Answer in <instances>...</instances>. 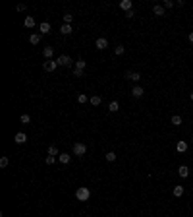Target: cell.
<instances>
[{
	"instance_id": "obj_31",
	"label": "cell",
	"mask_w": 193,
	"mask_h": 217,
	"mask_svg": "<svg viewBox=\"0 0 193 217\" xmlns=\"http://www.w3.org/2000/svg\"><path fill=\"white\" fill-rule=\"evenodd\" d=\"M176 2H172V0H164V10H168V8H172Z\"/></svg>"
},
{
	"instance_id": "obj_2",
	"label": "cell",
	"mask_w": 193,
	"mask_h": 217,
	"mask_svg": "<svg viewBox=\"0 0 193 217\" xmlns=\"http://www.w3.org/2000/svg\"><path fill=\"white\" fill-rule=\"evenodd\" d=\"M87 153V145L85 144H73V155H77V157H83V155Z\"/></svg>"
},
{
	"instance_id": "obj_18",
	"label": "cell",
	"mask_w": 193,
	"mask_h": 217,
	"mask_svg": "<svg viewBox=\"0 0 193 217\" xmlns=\"http://www.w3.org/2000/svg\"><path fill=\"white\" fill-rule=\"evenodd\" d=\"M72 31H73V27H72V25H68V23H64V25L60 27V33H64V35H70Z\"/></svg>"
},
{
	"instance_id": "obj_16",
	"label": "cell",
	"mask_w": 193,
	"mask_h": 217,
	"mask_svg": "<svg viewBox=\"0 0 193 217\" xmlns=\"http://www.w3.org/2000/svg\"><path fill=\"white\" fill-rule=\"evenodd\" d=\"M176 149H178L180 151V153H186V151H187V144H186V142H178V144H176Z\"/></svg>"
},
{
	"instance_id": "obj_9",
	"label": "cell",
	"mask_w": 193,
	"mask_h": 217,
	"mask_svg": "<svg viewBox=\"0 0 193 217\" xmlns=\"http://www.w3.org/2000/svg\"><path fill=\"white\" fill-rule=\"evenodd\" d=\"M52 54H54V48H52V47H44L43 48V56L47 60H52Z\"/></svg>"
},
{
	"instance_id": "obj_26",
	"label": "cell",
	"mask_w": 193,
	"mask_h": 217,
	"mask_svg": "<svg viewBox=\"0 0 193 217\" xmlns=\"http://www.w3.org/2000/svg\"><path fill=\"white\" fill-rule=\"evenodd\" d=\"M77 101H79V103H87V101H89V97L85 95V93H79V95H77Z\"/></svg>"
},
{
	"instance_id": "obj_22",
	"label": "cell",
	"mask_w": 193,
	"mask_h": 217,
	"mask_svg": "<svg viewBox=\"0 0 193 217\" xmlns=\"http://www.w3.org/2000/svg\"><path fill=\"white\" fill-rule=\"evenodd\" d=\"M172 124L180 126V124H182V116H180V114H174V116H172Z\"/></svg>"
},
{
	"instance_id": "obj_37",
	"label": "cell",
	"mask_w": 193,
	"mask_h": 217,
	"mask_svg": "<svg viewBox=\"0 0 193 217\" xmlns=\"http://www.w3.org/2000/svg\"><path fill=\"white\" fill-rule=\"evenodd\" d=\"M191 144H193V136H191Z\"/></svg>"
},
{
	"instance_id": "obj_7",
	"label": "cell",
	"mask_w": 193,
	"mask_h": 217,
	"mask_svg": "<svg viewBox=\"0 0 193 217\" xmlns=\"http://www.w3.org/2000/svg\"><path fill=\"white\" fill-rule=\"evenodd\" d=\"M143 93H145V89H143V87H139V85H135V87L131 89V95H133L135 99H139V97H143Z\"/></svg>"
},
{
	"instance_id": "obj_1",
	"label": "cell",
	"mask_w": 193,
	"mask_h": 217,
	"mask_svg": "<svg viewBox=\"0 0 193 217\" xmlns=\"http://www.w3.org/2000/svg\"><path fill=\"white\" fill-rule=\"evenodd\" d=\"M75 198L79 200V202H87V200L91 198V190H89L87 186H79L75 190Z\"/></svg>"
},
{
	"instance_id": "obj_8",
	"label": "cell",
	"mask_w": 193,
	"mask_h": 217,
	"mask_svg": "<svg viewBox=\"0 0 193 217\" xmlns=\"http://www.w3.org/2000/svg\"><path fill=\"white\" fill-rule=\"evenodd\" d=\"M178 174H180L182 178H187V177H189V167H187V165H182V167L178 169Z\"/></svg>"
},
{
	"instance_id": "obj_5",
	"label": "cell",
	"mask_w": 193,
	"mask_h": 217,
	"mask_svg": "<svg viewBox=\"0 0 193 217\" xmlns=\"http://www.w3.org/2000/svg\"><path fill=\"white\" fill-rule=\"evenodd\" d=\"M95 47L98 48V51H104V48L108 47V41H106L104 37H98V39H97V43H95Z\"/></svg>"
},
{
	"instance_id": "obj_11",
	"label": "cell",
	"mask_w": 193,
	"mask_h": 217,
	"mask_svg": "<svg viewBox=\"0 0 193 217\" xmlns=\"http://www.w3.org/2000/svg\"><path fill=\"white\" fill-rule=\"evenodd\" d=\"M23 25H25L27 29H31V27H35V18H33V16H27V18L23 19Z\"/></svg>"
},
{
	"instance_id": "obj_23",
	"label": "cell",
	"mask_w": 193,
	"mask_h": 217,
	"mask_svg": "<svg viewBox=\"0 0 193 217\" xmlns=\"http://www.w3.org/2000/svg\"><path fill=\"white\" fill-rule=\"evenodd\" d=\"M29 41H31V45H39V43H41V35H39V33L31 35V39H29Z\"/></svg>"
},
{
	"instance_id": "obj_36",
	"label": "cell",
	"mask_w": 193,
	"mask_h": 217,
	"mask_svg": "<svg viewBox=\"0 0 193 217\" xmlns=\"http://www.w3.org/2000/svg\"><path fill=\"white\" fill-rule=\"evenodd\" d=\"M189 99H191V101H193V91H191V95H189Z\"/></svg>"
},
{
	"instance_id": "obj_17",
	"label": "cell",
	"mask_w": 193,
	"mask_h": 217,
	"mask_svg": "<svg viewBox=\"0 0 193 217\" xmlns=\"http://www.w3.org/2000/svg\"><path fill=\"white\" fill-rule=\"evenodd\" d=\"M89 103L93 105V107H98V105L102 103V99H101V95H93L91 99H89Z\"/></svg>"
},
{
	"instance_id": "obj_19",
	"label": "cell",
	"mask_w": 193,
	"mask_h": 217,
	"mask_svg": "<svg viewBox=\"0 0 193 217\" xmlns=\"http://www.w3.org/2000/svg\"><path fill=\"white\" fill-rule=\"evenodd\" d=\"M153 14H155V16H164V6H160V4H157V6L153 8Z\"/></svg>"
},
{
	"instance_id": "obj_25",
	"label": "cell",
	"mask_w": 193,
	"mask_h": 217,
	"mask_svg": "<svg viewBox=\"0 0 193 217\" xmlns=\"http://www.w3.org/2000/svg\"><path fill=\"white\" fill-rule=\"evenodd\" d=\"M104 157H106V161H116V153H114V151H108Z\"/></svg>"
},
{
	"instance_id": "obj_20",
	"label": "cell",
	"mask_w": 193,
	"mask_h": 217,
	"mask_svg": "<svg viewBox=\"0 0 193 217\" xmlns=\"http://www.w3.org/2000/svg\"><path fill=\"white\" fill-rule=\"evenodd\" d=\"M172 194H174L176 198H180V196H183V186H174V190H172Z\"/></svg>"
},
{
	"instance_id": "obj_33",
	"label": "cell",
	"mask_w": 193,
	"mask_h": 217,
	"mask_svg": "<svg viewBox=\"0 0 193 217\" xmlns=\"http://www.w3.org/2000/svg\"><path fill=\"white\" fill-rule=\"evenodd\" d=\"M54 161H56V157H52V155H48V157H47V165H52Z\"/></svg>"
},
{
	"instance_id": "obj_27",
	"label": "cell",
	"mask_w": 193,
	"mask_h": 217,
	"mask_svg": "<svg viewBox=\"0 0 193 217\" xmlns=\"http://www.w3.org/2000/svg\"><path fill=\"white\" fill-rule=\"evenodd\" d=\"M48 155H52V157H56V155H60V153H58V149H56L54 145H50V147H48Z\"/></svg>"
},
{
	"instance_id": "obj_12",
	"label": "cell",
	"mask_w": 193,
	"mask_h": 217,
	"mask_svg": "<svg viewBox=\"0 0 193 217\" xmlns=\"http://www.w3.org/2000/svg\"><path fill=\"white\" fill-rule=\"evenodd\" d=\"M126 78L131 80V81H139V80H141V74H139V72H128V74H126Z\"/></svg>"
},
{
	"instance_id": "obj_3",
	"label": "cell",
	"mask_w": 193,
	"mask_h": 217,
	"mask_svg": "<svg viewBox=\"0 0 193 217\" xmlns=\"http://www.w3.org/2000/svg\"><path fill=\"white\" fill-rule=\"evenodd\" d=\"M43 68L47 72H54L58 68V60H47V62H43Z\"/></svg>"
},
{
	"instance_id": "obj_28",
	"label": "cell",
	"mask_w": 193,
	"mask_h": 217,
	"mask_svg": "<svg viewBox=\"0 0 193 217\" xmlns=\"http://www.w3.org/2000/svg\"><path fill=\"white\" fill-rule=\"evenodd\" d=\"M19 120H21L23 124H29V122H31V116H29V114H21V118H19Z\"/></svg>"
},
{
	"instance_id": "obj_29",
	"label": "cell",
	"mask_w": 193,
	"mask_h": 217,
	"mask_svg": "<svg viewBox=\"0 0 193 217\" xmlns=\"http://www.w3.org/2000/svg\"><path fill=\"white\" fill-rule=\"evenodd\" d=\"M124 51H126V48H124V47H122V45H118V47H116V48H114V52H116V54H118V56H122V54H124Z\"/></svg>"
},
{
	"instance_id": "obj_10",
	"label": "cell",
	"mask_w": 193,
	"mask_h": 217,
	"mask_svg": "<svg viewBox=\"0 0 193 217\" xmlns=\"http://www.w3.org/2000/svg\"><path fill=\"white\" fill-rule=\"evenodd\" d=\"M39 31H41V33H43V35L50 33V23H48V22H43V23H41V25H39Z\"/></svg>"
},
{
	"instance_id": "obj_6",
	"label": "cell",
	"mask_w": 193,
	"mask_h": 217,
	"mask_svg": "<svg viewBox=\"0 0 193 217\" xmlns=\"http://www.w3.org/2000/svg\"><path fill=\"white\" fill-rule=\"evenodd\" d=\"M14 140H16V144H19V145H21V144H25V142H27V134L18 132V134H16V138H14Z\"/></svg>"
},
{
	"instance_id": "obj_13",
	"label": "cell",
	"mask_w": 193,
	"mask_h": 217,
	"mask_svg": "<svg viewBox=\"0 0 193 217\" xmlns=\"http://www.w3.org/2000/svg\"><path fill=\"white\" fill-rule=\"evenodd\" d=\"M70 159H72V155H70V153H60V155H58V161L62 163V165H68Z\"/></svg>"
},
{
	"instance_id": "obj_35",
	"label": "cell",
	"mask_w": 193,
	"mask_h": 217,
	"mask_svg": "<svg viewBox=\"0 0 193 217\" xmlns=\"http://www.w3.org/2000/svg\"><path fill=\"white\" fill-rule=\"evenodd\" d=\"M189 43H193V31L189 33Z\"/></svg>"
},
{
	"instance_id": "obj_24",
	"label": "cell",
	"mask_w": 193,
	"mask_h": 217,
	"mask_svg": "<svg viewBox=\"0 0 193 217\" xmlns=\"http://www.w3.org/2000/svg\"><path fill=\"white\" fill-rule=\"evenodd\" d=\"M85 66H87V62H85L83 58H79V60L75 62V68H79V70H85Z\"/></svg>"
},
{
	"instance_id": "obj_32",
	"label": "cell",
	"mask_w": 193,
	"mask_h": 217,
	"mask_svg": "<svg viewBox=\"0 0 193 217\" xmlns=\"http://www.w3.org/2000/svg\"><path fill=\"white\" fill-rule=\"evenodd\" d=\"M73 76H75V78H81V76H83V70H79V68H73Z\"/></svg>"
},
{
	"instance_id": "obj_34",
	"label": "cell",
	"mask_w": 193,
	"mask_h": 217,
	"mask_svg": "<svg viewBox=\"0 0 193 217\" xmlns=\"http://www.w3.org/2000/svg\"><path fill=\"white\" fill-rule=\"evenodd\" d=\"M133 16H135V12H133V10H129V12H126V18H133Z\"/></svg>"
},
{
	"instance_id": "obj_15",
	"label": "cell",
	"mask_w": 193,
	"mask_h": 217,
	"mask_svg": "<svg viewBox=\"0 0 193 217\" xmlns=\"http://www.w3.org/2000/svg\"><path fill=\"white\" fill-rule=\"evenodd\" d=\"M108 110H110V113H118V110H120V103H118V101H110Z\"/></svg>"
},
{
	"instance_id": "obj_4",
	"label": "cell",
	"mask_w": 193,
	"mask_h": 217,
	"mask_svg": "<svg viewBox=\"0 0 193 217\" xmlns=\"http://www.w3.org/2000/svg\"><path fill=\"white\" fill-rule=\"evenodd\" d=\"M72 62H73V60L70 58L68 54H62V56H58V66H66V68H70V66H72Z\"/></svg>"
},
{
	"instance_id": "obj_14",
	"label": "cell",
	"mask_w": 193,
	"mask_h": 217,
	"mask_svg": "<svg viewBox=\"0 0 193 217\" xmlns=\"http://www.w3.org/2000/svg\"><path fill=\"white\" fill-rule=\"evenodd\" d=\"M131 6H133V4H131V0H122V2H120V8H122L124 12H129Z\"/></svg>"
},
{
	"instance_id": "obj_21",
	"label": "cell",
	"mask_w": 193,
	"mask_h": 217,
	"mask_svg": "<svg viewBox=\"0 0 193 217\" xmlns=\"http://www.w3.org/2000/svg\"><path fill=\"white\" fill-rule=\"evenodd\" d=\"M72 22H73V16L70 14V12H66V14H64V23H68V25H72Z\"/></svg>"
},
{
	"instance_id": "obj_30",
	"label": "cell",
	"mask_w": 193,
	"mask_h": 217,
	"mask_svg": "<svg viewBox=\"0 0 193 217\" xmlns=\"http://www.w3.org/2000/svg\"><path fill=\"white\" fill-rule=\"evenodd\" d=\"M8 163H10V161H8V157H2V159H0V167H2V169H6Z\"/></svg>"
}]
</instances>
